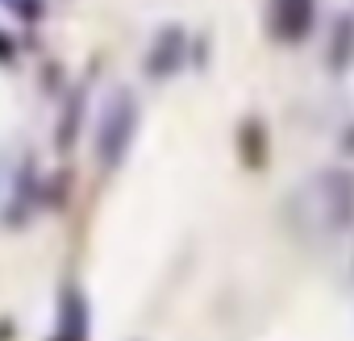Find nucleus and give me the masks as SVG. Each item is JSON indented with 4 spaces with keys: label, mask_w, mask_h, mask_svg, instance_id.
<instances>
[{
    "label": "nucleus",
    "mask_w": 354,
    "mask_h": 341,
    "mask_svg": "<svg viewBox=\"0 0 354 341\" xmlns=\"http://www.w3.org/2000/svg\"><path fill=\"white\" fill-rule=\"evenodd\" d=\"M50 341H88V308L80 300L75 287L63 291V304H59V333Z\"/></svg>",
    "instance_id": "423d86ee"
},
{
    "label": "nucleus",
    "mask_w": 354,
    "mask_h": 341,
    "mask_svg": "<svg viewBox=\"0 0 354 341\" xmlns=\"http://www.w3.org/2000/svg\"><path fill=\"white\" fill-rule=\"evenodd\" d=\"M313 17H317V0H271L267 9V30L275 42H304L313 34Z\"/></svg>",
    "instance_id": "f03ea898"
},
{
    "label": "nucleus",
    "mask_w": 354,
    "mask_h": 341,
    "mask_svg": "<svg viewBox=\"0 0 354 341\" xmlns=\"http://www.w3.org/2000/svg\"><path fill=\"white\" fill-rule=\"evenodd\" d=\"M133 129H138V104H133L129 92H117V100L109 104V113L100 121V137H96V154H100L104 170L121 166V158L133 142Z\"/></svg>",
    "instance_id": "f257e3e1"
},
{
    "label": "nucleus",
    "mask_w": 354,
    "mask_h": 341,
    "mask_svg": "<svg viewBox=\"0 0 354 341\" xmlns=\"http://www.w3.org/2000/svg\"><path fill=\"white\" fill-rule=\"evenodd\" d=\"M238 158H242L246 170H263V166H267L271 146H267V129H263V121L246 117V121L238 125Z\"/></svg>",
    "instance_id": "39448f33"
},
{
    "label": "nucleus",
    "mask_w": 354,
    "mask_h": 341,
    "mask_svg": "<svg viewBox=\"0 0 354 341\" xmlns=\"http://www.w3.org/2000/svg\"><path fill=\"white\" fill-rule=\"evenodd\" d=\"M317 192L325 200V221L333 233H342L354 217V184L350 175H342V170H325V175H317Z\"/></svg>",
    "instance_id": "7ed1b4c3"
},
{
    "label": "nucleus",
    "mask_w": 354,
    "mask_h": 341,
    "mask_svg": "<svg viewBox=\"0 0 354 341\" xmlns=\"http://www.w3.org/2000/svg\"><path fill=\"white\" fill-rule=\"evenodd\" d=\"M342 146H346V150H350V154H354V125H350V129H346V137H342Z\"/></svg>",
    "instance_id": "1a4fd4ad"
},
{
    "label": "nucleus",
    "mask_w": 354,
    "mask_h": 341,
    "mask_svg": "<svg viewBox=\"0 0 354 341\" xmlns=\"http://www.w3.org/2000/svg\"><path fill=\"white\" fill-rule=\"evenodd\" d=\"M75 133H80V92L71 96V104H67V117H63V129H59V150H63V154L75 146Z\"/></svg>",
    "instance_id": "6e6552de"
},
{
    "label": "nucleus",
    "mask_w": 354,
    "mask_h": 341,
    "mask_svg": "<svg viewBox=\"0 0 354 341\" xmlns=\"http://www.w3.org/2000/svg\"><path fill=\"white\" fill-rule=\"evenodd\" d=\"M354 63V21L350 17H337L333 34H329V67L333 71H346Z\"/></svg>",
    "instance_id": "0eeeda50"
},
{
    "label": "nucleus",
    "mask_w": 354,
    "mask_h": 341,
    "mask_svg": "<svg viewBox=\"0 0 354 341\" xmlns=\"http://www.w3.org/2000/svg\"><path fill=\"white\" fill-rule=\"evenodd\" d=\"M188 63V46H184V34L175 30V26H167L158 38H154V46H150V55H146V75H175Z\"/></svg>",
    "instance_id": "20e7f679"
}]
</instances>
